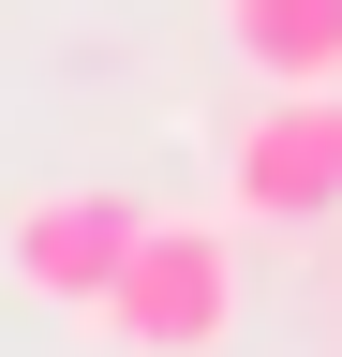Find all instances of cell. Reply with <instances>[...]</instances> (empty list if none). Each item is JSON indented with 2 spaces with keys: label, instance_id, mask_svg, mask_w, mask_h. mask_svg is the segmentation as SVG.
<instances>
[{
  "label": "cell",
  "instance_id": "obj_1",
  "mask_svg": "<svg viewBox=\"0 0 342 357\" xmlns=\"http://www.w3.org/2000/svg\"><path fill=\"white\" fill-rule=\"evenodd\" d=\"M90 328L119 357H208L238 328V238L208 208H134V253H119V283H104Z\"/></svg>",
  "mask_w": 342,
  "mask_h": 357
},
{
  "label": "cell",
  "instance_id": "obj_2",
  "mask_svg": "<svg viewBox=\"0 0 342 357\" xmlns=\"http://www.w3.org/2000/svg\"><path fill=\"white\" fill-rule=\"evenodd\" d=\"M224 194L253 223H327L342 208V89H268L224 134Z\"/></svg>",
  "mask_w": 342,
  "mask_h": 357
},
{
  "label": "cell",
  "instance_id": "obj_3",
  "mask_svg": "<svg viewBox=\"0 0 342 357\" xmlns=\"http://www.w3.org/2000/svg\"><path fill=\"white\" fill-rule=\"evenodd\" d=\"M119 253H134V194H104V178L30 194L15 223H0V268H15V298H45V312H104Z\"/></svg>",
  "mask_w": 342,
  "mask_h": 357
},
{
  "label": "cell",
  "instance_id": "obj_4",
  "mask_svg": "<svg viewBox=\"0 0 342 357\" xmlns=\"http://www.w3.org/2000/svg\"><path fill=\"white\" fill-rule=\"evenodd\" d=\"M224 45L268 89H342V0H224Z\"/></svg>",
  "mask_w": 342,
  "mask_h": 357
}]
</instances>
